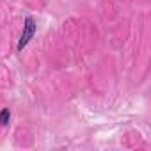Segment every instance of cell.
Here are the masks:
<instances>
[{
	"mask_svg": "<svg viewBox=\"0 0 151 151\" xmlns=\"http://www.w3.org/2000/svg\"><path fill=\"white\" fill-rule=\"evenodd\" d=\"M34 34H36V22H34V18L27 16L25 25H23V34H22V37L18 41V50H23V46H27V43L32 39Z\"/></svg>",
	"mask_w": 151,
	"mask_h": 151,
	"instance_id": "obj_1",
	"label": "cell"
},
{
	"mask_svg": "<svg viewBox=\"0 0 151 151\" xmlns=\"http://www.w3.org/2000/svg\"><path fill=\"white\" fill-rule=\"evenodd\" d=\"M11 119V112L9 109H2V112H0V124H7Z\"/></svg>",
	"mask_w": 151,
	"mask_h": 151,
	"instance_id": "obj_2",
	"label": "cell"
}]
</instances>
